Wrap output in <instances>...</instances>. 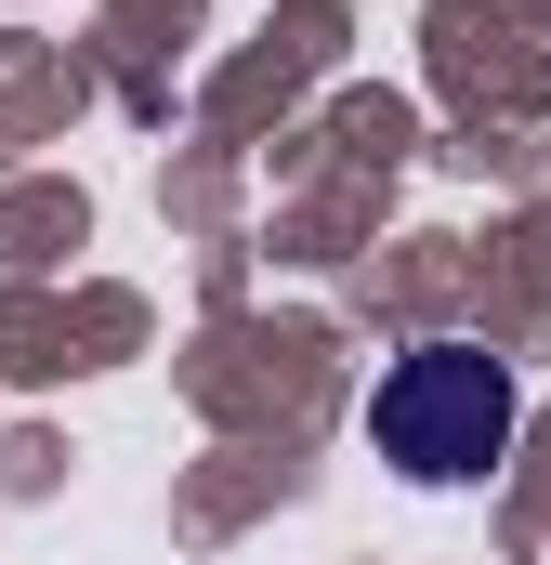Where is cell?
<instances>
[{
    "label": "cell",
    "instance_id": "6da1fadb",
    "mask_svg": "<svg viewBox=\"0 0 551 565\" xmlns=\"http://www.w3.org/2000/svg\"><path fill=\"white\" fill-rule=\"evenodd\" d=\"M526 422V395H512V369L486 355V342H408L395 369H381V395H368V447L420 473V487H473V473H499V447Z\"/></svg>",
    "mask_w": 551,
    "mask_h": 565
}]
</instances>
